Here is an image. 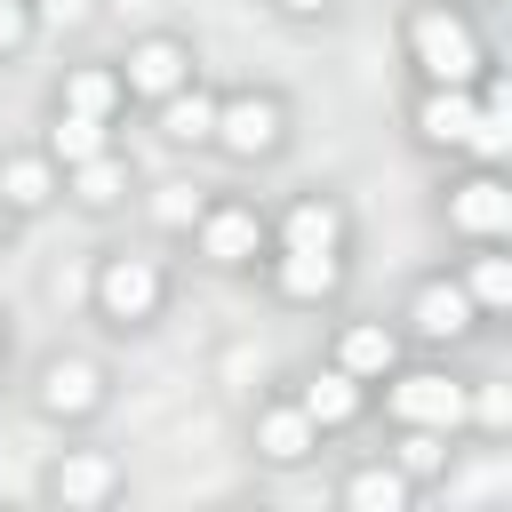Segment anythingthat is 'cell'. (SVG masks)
I'll list each match as a JSON object with an SVG mask.
<instances>
[{
	"label": "cell",
	"instance_id": "cell-1",
	"mask_svg": "<svg viewBox=\"0 0 512 512\" xmlns=\"http://www.w3.org/2000/svg\"><path fill=\"white\" fill-rule=\"evenodd\" d=\"M408 56L432 88H480V72H488V56H480V40L456 8H416L408 16Z\"/></svg>",
	"mask_w": 512,
	"mask_h": 512
},
{
	"label": "cell",
	"instance_id": "cell-2",
	"mask_svg": "<svg viewBox=\"0 0 512 512\" xmlns=\"http://www.w3.org/2000/svg\"><path fill=\"white\" fill-rule=\"evenodd\" d=\"M216 152L232 160H272L288 144V104L264 96V88H240V96H216V128H208Z\"/></svg>",
	"mask_w": 512,
	"mask_h": 512
},
{
	"label": "cell",
	"instance_id": "cell-3",
	"mask_svg": "<svg viewBox=\"0 0 512 512\" xmlns=\"http://www.w3.org/2000/svg\"><path fill=\"white\" fill-rule=\"evenodd\" d=\"M160 304H168V272L152 256H104L96 264V312L112 328H144Z\"/></svg>",
	"mask_w": 512,
	"mask_h": 512
},
{
	"label": "cell",
	"instance_id": "cell-4",
	"mask_svg": "<svg viewBox=\"0 0 512 512\" xmlns=\"http://www.w3.org/2000/svg\"><path fill=\"white\" fill-rule=\"evenodd\" d=\"M464 392L472 384H456V376H440V368H392L384 376V408H392V424H432V432H456L464 424Z\"/></svg>",
	"mask_w": 512,
	"mask_h": 512
},
{
	"label": "cell",
	"instance_id": "cell-5",
	"mask_svg": "<svg viewBox=\"0 0 512 512\" xmlns=\"http://www.w3.org/2000/svg\"><path fill=\"white\" fill-rule=\"evenodd\" d=\"M264 216L248 208V200H216V208H200V224H192V248L216 264V272H240V264H256L264 256Z\"/></svg>",
	"mask_w": 512,
	"mask_h": 512
},
{
	"label": "cell",
	"instance_id": "cell-6",
	"mask_svg": "<svg viewBox=\"0 0 512 512\" xmlns=\"http://www.w3.org/2000/svg\"><path fill=\"white\" fill-rule=\"evenodd\" d=\"M112 72H120V96L160 104V96H176V88L192 80V48H184V40H168V32H152V40H136Z\"/></svg>",
	"mask_w": 512,
	"mask_h": 512
},
{
	"label": "cell",
	"instance_id": "cell-7",
	"mask_svg": "<svg viewBox=\"0 0 512 512\" xmlns=\"http://www.w3.org/2000/svg\"><path fill=\"white\" fill-rule=\"evenodd\" d=\"M448 224H456L464 240H504V232H512V184H504L496 168L448 184Z\"/></svg>",
	"mask_w": 512,
	"mask_h": 512
},
{
	"label": "cell",
	"instance_id": "cell-8",
	"mask_svg": "<svg viewBox=\"0 0 512 512\" xmlns=\"http://www.w3.org/2000/svg\"><path fill=\"white\" fill-rule=\"evenodd\" d=\"M48 496H56L64 512H96V504L120 496V464H112L104 448H64V456L48 464Z\"/></svg>",
	"mask_w": 512,
	"mask_h": 512
},
{
	"label": "cell",
	"instance_id": "cell-9",
	"mask_svg": "<svg viewBox=\"0 0 512 512\" xmlns=\"http://www.w3.org/2000/svg\"><path fill=\"white\" fill-rule=\"evenodd\" d=\"M40 408H48V416H64V424L96 416V408H104V368H96V360H80V352H56V360L40 368Z\"/></svg>",
	"mask_w": 512,
	"mask_h": 512
},
{
	"label": "cell",
	"instance_id": "cell-10",
	"mask_svg": "<svg viewBox=\"0 0 512 512\" xmlns=\"http://www.w3.org/2000/svg\"><path fill=\"white\" fill-rule=\"evenodd\" d=\"M472 320H480V304L464 296V280H424V288L408 296V328H416V336H432V344L472 336Z\"/></svg>",
	"mask_w": 512,
	"mask_h": 512
},
{
	"label": "cell",
	"instance_id": "cell-11",
	"mask_svg": "<svg viewBox=\"0 0 512 512\" xmlns=\"http://www.w3.org/2000/svg\"><path fill=\"white\" fill-rule=\"evenodd\" d=\"M272 280H280L288 304H320V296L344 288V248H280Z\"/></svg>",
	"mask_w": 512,
	"mask_h": 512
},
{
	"label": "cell",
	"instance_id": "cell-12",
	"mask_svg": "<svg viewBox=\"0 0 512 512\" xmlns=\"http://www.w3.org/2000/svg\"><path fill=\"white\" fill-rule=\"evenodd\" d=\"M336 368L360 376V384H384V376L400 368V336H392L384 320H352V328L336 336Z\"/></svg>",
	"mask_w": 512,
	"mask_h": 512
},
{
	"label": "cell",
	"instance_id": "cell-13",
	"mask_svg": "<svg viewBox=\"0 0 512 512\" xmlns=\"http://www.w3.org/2000/svg\"><path fill=\"white\" fill-rule=\"evenodd\" d=\"M472 120H480V96L472 88H424V104H416V136L424 144H472Z\"/></svg>",
	"mask_w": 512,
	"mask_h": 512
},
{
	"label": "cell",
	"instance_id": "cell-14",
	"mask_svg": "<svg viewBox=\"0 0 512 512\" xmlns=\"http://www.w3.org/2000/svg\"><path fill=\"white\" fill-rule=\"evenodd\" d=\"M296 408H304L320 432H344V424L368 408V384H360V376H344V368H320V376L296 392Z\"/></svg>",
	"mask_w": 512,
	"mask_h": 512
},
{
	"label": "cell",
	"instance_id": "cell-15",
	"mask_svg": "<svg viewBox=\"0 0 512 512\" xmlns=\"http://www.w3.org/2000/svg\"><path fill=\"white\" fill-rule=\"evenodd\" d=\"M312 448H320V424H312L296 400H280V408L256 416V456H264V464H304Z\"/></svg>",
	"mask_w": 512,
	"mask_h": 512
},
{
	"label": "cell",
	"instance_id": "cell-16",
	"mask_svg": "<svg viewBox=\"0 0 512 512\" xmlns=\"http://www.w3.org/2000/svg\"><path fill=\"white\" fill-rule=\"evenodd\" d=\"M64 184H56V160L48 152H16V160H0V200L16 208V216H32V208H48Z\"/></svg>",
	"mask_w": 512,
	"mask_h": 512
},
{
	"label": "cell",
	"instance_id": "cell-17",
	"mask_svg": "<svg viewBox=\"0 0 512 512\" xmlns=\"http://www.w3.org/2000/svg\"><path fill=\"white\" fill-rule=\"evenodd\" d=\"M408 496H416V480L400 464H360L344 480V512H408Z\"/></svg>",
	"mask_w": 512,
	"mask_h": 512
},
{
	"label": "cell",
	"instance_id": "cell-18",
	"mask_svg": "<svg viewBox=\"0 0 512 512\" xmlns=\"http://www.w3.org/2000/svg\"><path fill=\"white\" fill-rule=\"evenodd\" d=\"M208 128H216V96L200 80H184L176 96H160V136L168 144H208Z\"/></svg>",
	"mask_w": 512,
	"mask_h": 512
},
{
	"label": "cell",
	"instance_id": "cell-19",
	"mask_svg": "<svg viewBox=\"0 0 512 512\" xmlns=\"http://www.w3.org/2000/svg\"><path fill=\"white\" fill-rule=\"evenodd\" d=\"M280 248H344V208L320 200V192H304L288 208V224H280Z\"/></svg>",
	"mask_w": 512,
	"mask_h": 512
},
{
	"label": "cell",
	"instance_id": "cell-20",
	"mask_svg": "<svg viewBox=\"0 0 512 512\" xmlns=\"http://www.w3.org/2000/svg\"><path fill=\"white\" fill-rule=\"evenodd\" d=\"M128 96H120V72L112 64H72L64 72V112H88V120H112Z\"/></svg>",
	"mask_w": 512,
	"mask_h": 512
},
{
	"label": "cell",
	"instance_id": "cell-21",
	"mask_svg": "<svg viewBox=\"0 0 512 512\" xmlns=\"http://www.w3.org/2000/svg\"><path fill=\"white\" fill-rule=\"evenodd\" d=\"M96 152H112V120L56 112V128H48V160H56V168H80V160H96Z\"/></svg>",
	"mask_w": 512,
	"mask_h": 512
},
{
	"label": "cell",
	"instance_id": "cell-22",
	"mask_svg": "<svg viewBox=\"0 0 512 512\" xmlns=\"http://www.w3.org/2000/svg\"><path fill=\"white\" fill-rule=\"evenodd\" d=\"M64 184H72V200H80V208H112V200L128 192V160H120V152H96V160L64 168Z\"/></svg>",
	"mask_w": 512,
	"mask_h": 512
},
{
	"label": "cell",
	"instance_id": "cell-23",
	"mask_svg": "<svg viewBox=\"0 0 512 512\" xmlns=\"http://www.w3.org/2000/svg\"><path fill=\"white\" fill-rule=\"evenodd\" d=\"M504 144H512V88H504V80H488V88H480V120H472V144H464V152L496 160Z\"/></svg>",
	"mask_w": 512,
	"mask_h": 512
},
{
	"label": "cell",
	"instance_id": "cell-24",
	"mask_svg": "<svg viewBox=\"0 0 512 512\" xmlns=\"http://www.w3.org/2000/svg\"><path fill=\"white\" fill-rule=\"evenodd\" d=\"M464 296H472L480 312H504V304H512V256H496V240H480V256H472V272H464Z\"/></svg>",
	"mask_w": 512,
	"mask_h": 512
},
{
	"label": "cell",
	"instance_id": "cell-25",
	"mask_svg": "<svg viewBox=\"0 0 512 512\" xmlns=\"http://www.w3.org/2000/svg\"><path fill=\"white\" fill-rule=\"evenodd\" d=\"M408 480H432L440 464H448V432H432V424H400V456H392Z\"/></svg>",
	"mask_w": 512,
	"mask_h": 512
},
{
	"label": "cell",
	"instance_id": "cell-26",
	"mask_svg": "<svg viewBox=\"0 0 512 512\" xmlns=\"http://www.w3.org/2000/svg\"><path fill=\"white\" fill-rule=\"evenodd\" d=\"M200 208H208V192H200V184H184V176L152 192V224H168V232H192V224H200Z\"/></svg>",
	"mask_w": 512,
	"mask_h": 512
},
{
	"label": "cell",
	"instance_id": "cell-27",
	"mask_svg": "<svg viewBox=\"0 0 512 512\" xmlns=\"http://www.w3.org/2000/svg\"><path fill=\"white\" fill-rule=\"evenodd\" d=\"M32 40V0H0V56H16Z\"/></svg>",
	"mask_w": 512,
	"mask_h": 512
},
{
	"label": "cell",
	"instance_id": "cell-28",
	"mask_svg": "<svg viewBox=\"0 0 512 512\" xmlns=\"http://www.w3.org/2000/svg\"><path fill=\"white\" fill-rule=\"evenodd\" d=\"M32 24H88V0H32Z\"/></svg>",
	"mask_w": 512,
	"mask_h": 512
},
{
	"label": "cell",
	"instance_id": "cell-29",
	"mask_svg": "<svg viewBox=\"0 0 512 512\" xmlns=\"http://www.w3.org/2000/svg\"><path fill=\"white\" fill-rule=\"evenodd\" d=\"M288 16H320V8H336V0H280Z\"/></svg>",
	"mask_w": 512,
	"mask_h": 512
},
{
	"label": "cell",
	"instance_id": "cell-30",
	"mask_svg": "<svg viewBox=\"0 0 512 512\" xmlns=\"http://www.w3.org/2000/svg\"><path fill=\"white\" fill-rule=\"evenodd\" d=\"M8 224H16V208H8V200H0V240H8Z\"/></svg>",
	"mask_w": 512,
	"mask_h": 512
},
{
	"label": "cell",
	"instance_id": "cell-31",
	"mask_svg": "<svg viewBox=\"0 0 512 512\" xmlns=\"http://www.w3.org/2000/svg\"><path fill=\"white\" fill-rule=\"evenodd\" d=\"M0 344H8V328H0Z\"/></svg>",
	"mask_w": 512,
	"mask_h": 512
}]
</instances>
